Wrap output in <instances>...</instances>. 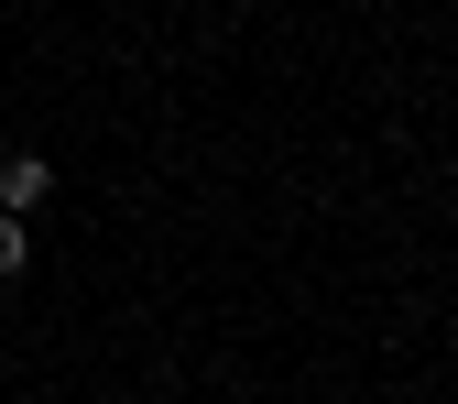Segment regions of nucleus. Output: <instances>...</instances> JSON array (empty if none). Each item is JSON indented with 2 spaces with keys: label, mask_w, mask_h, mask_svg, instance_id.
Returning a JSON list of instances; mask_svg holds the SVG:
<instances>
[{
  "label": "nucleus",
  "mask_w": 458,
  "mask_h": 404,
  "mask_svg": "<svg viewBox=\"0 0 458 404\" xmlns=\"http://www.w3.org/2000/svg\"><path fill=\"white\" fill-rule=\"evenodd\" d=\"M44 186H55V164H44V153H12V164H0V208H12V219L44 208Z\"/></svg>",
  "instance_id": "nucleus-1"
}]
</instances>
